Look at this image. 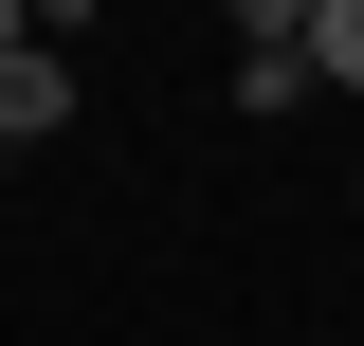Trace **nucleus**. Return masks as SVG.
<instances>
[{
    "mask_svg": "<svg viewBox=\"0 0 364 346\" xmlns=\"http://www.w3.org/2000/svg\"><path fill=\"white\" fill-rule=\"evenodd\" d=\"M237 19V55H310V0H219Z\"/></svg>",
    "mask_w": 364,
    "mask_h": 346,
    "instance_id": "3",
    "label": "nucleus"
},
{
    "mask_svg": "<svg viewBox=\"0 0 364 346\" xmlns=\"http://www.w3.org/2000/svg\"><path fill=\"white\" fill-rule=\"evenodd\" d=\"M37 37H55V19H37V0H0V55H37Z\"/></svg>",
    "mask_w": 364,
    "mask_h": 346,
    "instance_id": "4",
    "label": "nucleus"
},
{
    "mask_svg": "<svg viewBox=\"0 0 364 346\" xmlns=\"http://www.w3.org/2000/svg\"><path fill=\"white\" fill-rule=\"evenodd\" d=\"M346 201H364V164H346Z\"/></svg>",
    "mask_w": 364,
    "mask_h": 346,
    "instance_id": "6",
    "label": "nucleus"
},
{
    "mask_svg": "<svg viewBox=\"0 0 364 346\" xmlns=\"http://www.w3.org/2000/svg\"><path fill=\"white\" fill-rule=\"evenodd\" d=\"M37 19H73V0H37Z\"/></svg>",
    "mask_w": 364,
    "mask_h": 346,
    "instance_id": "5",
    "label": "nucleus"
},
{
    "mask_svg": "<svg viewBox=\"0 0 364 346\" xmlns=\"http://www.w3.org/2000/svg\"><path fill=\"white\" fill-rule=\"evenodd\" d=\"M310 91H364V0H310Z\"/></svg>",
    "mask_w": 364,
    "mask_h": 346,
    "instance_id": "2",
    "label": "nucleus"
},
{
    "mask_svg": "<svg viewBox=\"0 0 364 346\" xmlns=\"http://www.w3.org/2000/svg\"><path fill=\"white\" fill-rule=\"evenodd\" d=\"M55 128H73V55H0V146H55Z\"/></svg>",
    "mask_w": 364,
    "mask_h": 346,
    "instance_id": "1",
    "label": "nucleus"
}]
</instances>
